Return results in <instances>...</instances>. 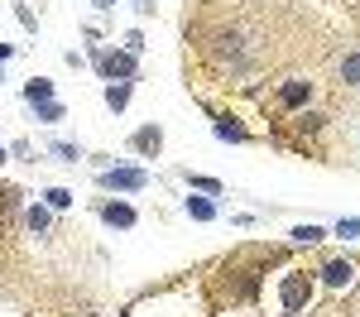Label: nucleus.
<instances>
[{
    "instance_id": "obj_1",
    "label": "nucleus",
    "mask_w": 360,
    "mask_h": 317,
    "mask_svg": "<svg viewBox=\"0 0 360 317\" xmlns=\"http://www.w3.org/2000/svg\"><path fill=\"white\" fill-rule=\"evenodd\" d=\"M278 298H283L288 313H303L307 298H312V279H307V274H288V279L278 284Z\"/></svg>"
},
{
    "instance_id": "obj_2",
    "label": "nucleus",
    "mask_w": 360,
    "mask_h": 317,
    "mask_svg": "<svg viewBox=\"0 0 360 317\" xmlns=\"http://www.w3.org/2000/svg\"><path fill=\"white\" fill-rule=\"evenodd\" d=\"M144 183H149L144 169H106L101 173V188H111V193H139Z\"/></svg>"
},
{
    "instance_id": "obj_3",
    "label": "nucleus",
    "mask_w": 360,
    "mask_h": 317,
    "mask_svg": "<svg viewBox=\"0 0 360 317\" xmlns=\"http://www.w3.org/2000/svg\"><path fill=\"white\" fill-rule=\"evenodd\" d=\"M96 67L101 77H135V53H96Z\"/></svg>"
},
{
    "instance_id": "obj_4",
    "label": "nucleus",
    "mask_w": 360,
    "mask_h": 317,
    "mask_svg": "<svg viewBox=\"0 0 360 317\" xmlns=\"http://www.w3.org/2000/svg\"><path fill=\"white\" fill-rule=\"evenodd\" d=\"M130 149H135V154H144V159H154V154L164 149V130H159V125L135 130V135H130Z\"/></svg>"
},
{
    "instance_id": "obj_5",
    "label": "nucleus",
    "mask_w": 360,
    "mask_h": 317,
    "mask_svg": "<svg viewBox=\"0 0 360 317\" xmlns=\"http://www.w3.org/2000/svg\"><path fill=\"white\" fill-rule=\"evenodd\" d=\"M101 221H106V226H135V207H125V202H106V207H101Z\"/></svg>"
},
{
    "instance_id": "obj_6",
    "label": "nucleus",
    "mask_w": 360,
    "mask_h": 317,
    "mask_svg": "<svg viewBox=\"0 0 360 317\" xmlns=\"http://www.w3.org/2000/svg\"><path fill=\"white\" fill-rule=\"evenodd\" d=\"M322 279H327V284H332V288H346V284H351V279H356V269H351L346 259H332V264L322 269Z\"/></svg>"
},
{
    "instance_id": "obj_7",
    "label": "nucleus",
    "mask_w": 360,
    "mask_h": 317,
    "mask_svg": "<svg viewBox=\"0 0 360 317\" xmlns=\"http://www.w3.org/2000/svg\"><path fill=\"white\" fill-rule=\"evenodd\" d=\"M25 101H29V106H39V101H53V82H49V77H34V82L25 86Z\"/></svg>"
},
{
    "instance_id": "obj_8",
    "label": "nucleus",
    "mask_w": 360,
    "mask_h": 317,
    "mask_svg": "<svg viewBox=\"0 0 360 317\" xmlns=\"http://www.w3.org/2000/svg\"><path fill=\"white\" fill-rule=\"evenodd\" d=\"M278 96H283V106H303L307 96H312V82H288Z\"/></svg>"
},
{
    "instance_id": "obj_9",
    "label": "nucleus",
    "mask_w": 360,
    "mask_h": 317,
    "mask_svg": "<svg viewBox=\"0 0 360 317\" xmlns=\"http://www.w3.org/2000/svg\"><path fill=\"white\" fill-rule=\"evenodd\" d=\"M125 101H130V86H125V82L106 86V106H111V111H125Z\"/></svg>"
},
{
    "instance_id": "obj_10",
    "label": "nucleus",
    "mask_w": 360,
    "mask_h": 317,
    "mask_svg": "<svg viewBox=\"0 0 360 317\" xmlns=\"http://www.w3.org/2000/svg\"><path fill=\"white\" fill-rule=\"evenodd\" d=\"M188 216H193V221H212V216H217V207H212L207 198H188Z\"/></svg>"
},
{
    "instance_id": "obj_11",
    "label": "nucleus",
    "mask_w": 360,
    "mask_h": 317,
    "mask_svg": "<svg viewBox=\"0 0 360 317\" xmlns=\"http://www.w3.org/2000/svg\"><path fill=\"white\" fill-rule=\"evenodd\" d=\"M341 82L360 86V53H346V58H341Z\"/></svg>"
},
{
    "instance_id": "obj_12",
    "label": "nucleus",
    "mask_w": 360,
    "mask_h": 317,
    "mask_svg": "<svg viewBox=\"0 0 360 317\" xmlns=\"http://www.w3.org/2000/svg\"><path fill=\"white\" fill-rule=\"evenodd\" d=\"M49 221H53V216H49V207H29V212H25V226L29 231H49Z\"/></svg>"
},
{
    "instance_id": "obj_13",
    "label": "nucleus",
    "mask_w": 360,
    "mask_h": 317,
    "mask_svg": "<svg viewBox=\"0 0 360 317\" xmlns=\"http://www.w3.org/2000/svg\"><path fill=\"white\" fill-rule=\"evenodd\" d=\"M183 178H188V183H193L197 193H221V183H217V178H202V173H193V169L183 173Z\"/></svg>"
},
{
    "instance_id": "obj_14",
    "label": "nucleus",
    "mask_w": 360,
    "mask_h": 317,
    "mask_svg": "<svg viewBox=\"0 0 360 317\" xmlns=\"http://www.w3.org/2000/svg\"><path fill=\"white\" fill-rule=\"evenodd\" d=\"M322 235H327L322 226H298V231H293V240H298V245H317Z\"/></svg>"
},
{
    "instance_id": "obj_15",
    "label": "nucleus",
    "mask_w": 360,
    "mask_h": 317,
    "mask_svg": "<svg viewBox=\"0 0 360 317\" xmlns=\"http://www.w3.org/2000/svg\"><path fill=\"white\" fill-rule=\"evenodd\" d=\"M44 198H49V207H53V212H63V207L72 202V193H68V188H49Z\"/></svg>"
},
{
    "instance_id": "obj_16",
    "label": "nucleus",
    "mask_w": 360,
    "mask_h": 317,
    "mask_svg": "<svg viewBox=\"0 0 360 317\" xmlns=\"http://www.w3.org/2000/svg\"><path fill=\"white\" fill-rule=\"evenodd\" d=\"M217 135H221V140H245V130L231 125V120H217Z\"/></svg>"
},
{
    "instance_id": "obj_17",
    "label": "nucleus",
    "mask_w": 360,
    "mask_h": 317,
    "mask_svg": "<svg viewBox=\"0 0 360 317\" xmlns=\"http://www.w3.org/2000/svg\"><path fill=\"white\" fill-rule=\"evenodd\" d=\"M39 120H63V106L58 101H39Z\"/></svg>"
},
{
    "instance_id": "obj_18",
    "label": "nucleus",
    "mask_w": 360,
    "mask_h": 317,
    "mask_svg": "<svg viewBox=\"0 0 360 317\" xmlns=\"http://www.w3.org/2000/svg\"><path fill=\"white\" fill-rule=\"evenodd\" d=\"M53 154H58V159H68V164H77V159H82V154H77V144H63V140L53 144Z\"/></svg>"
},
{
    "instance_id": "obj_19",
    "label": "nucleus",
    "mask_w": 360,
    "mask_h": 317,
    "mask_svg": "<svg viewBox=\"0 0 360 317\" xmlns=\"http://www.w3.org/2000/svg\"><path fill=\"white\" fill-rule=\"evenodd\" d=\"M139 48H144V34L130 29V34H125V53H139Z\"/></svg>"
},
{
    "instance_id": "obj_20",
    "label": "nucleus",
    "mask_w": 360,
    "mask_h": 317,
    "mask_svg": "<svg viewBox=\"0 0 360 317\" xmlns=\"http://www.w3.org/2000/svg\"><path fill=\"white\" fill-rule=\"evenodd\" d=\"M336 235H360V221H341V226H336Z\"/></svg>"
},
{
    "instance_id": "obj_21",
    "label": "nucleus",
    "mask_w": 360,
    "mask_h": 317,
    "mask_svg": "<svg viewBox=\"0 0 360 317\" xmlns=\"http://www.w3.org/2000/svg\"><path fill=\"white\" fill-rule=\"evenodd\" d=\"M91 5H96V10H111V0H91Z\"/></svg>"
},
{
    "instance_id": "obj_22",
    "label": "nucleus",
    "mask_w": 360,
    "mask_h": 317,
    "mask_svg": "<svg viewBox=\"0 0 360 317\" xmlns=\"http://www.w3.org/2000/svg\"><path fill=\"white\" fill-rule=\"evenodd\" d=\"M5 58H10V44H0V63H5Z\"/></svg>"
},
{
    "instance_id": "obj_23",
    "label": "nucleus",
    "mask_w": 360,
    "mask_h": 317,
    "mask_svg": "<svg viewBox=\"0 0 360 317\" xmlns=\"http://www.w3.org/2000/svg\"><path fill=\"white\" fill-rule=\"evenodd\" d=\"M139 5H144V10H154V5H149V0H139Z\"/></svg>"
},
{
    "instance_id": "obj_24",
    "label": "nucleus",
    "mask_w": 360,
    "mask_h": 317,
    "mask_svg": "<svg viewBox=\"0 0 360 317\" xmlns=\"http://www.w3.org/2000/svg\"><path fill=\"white\" fill-rule=\"evenodd\" d=\"M0 164H5V149H0Z\"/></svg>"
},
{
    "instance_id": "obj_25",
    "label": "nucleus",
    "mask_w": 360,
    "mask_h": 317,
    "mask_svg": "<svg viewBox=\"0 0 360 317\" xmlns=\"http://www.w3.org/2000/svg\"><path fill=\"white\" fill-rule=\"evenodd\" d=\"M283 317H298V313H283Z\"/></svg>"
}]
</instances>
